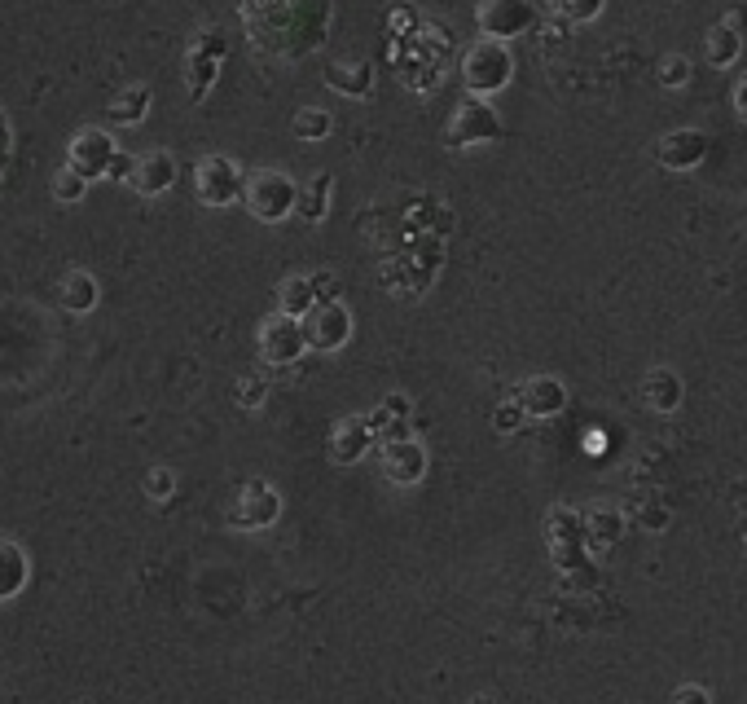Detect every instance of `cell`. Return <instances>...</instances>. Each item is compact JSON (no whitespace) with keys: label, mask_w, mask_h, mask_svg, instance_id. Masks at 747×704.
<instances>
[{"label":"cell","mask_w":747,"mask_h":704,"mask_svg":"<svg viewBox=\"0 0 747 704\" xmlns=\"http://www.w3.org/2000/svg\"><path fill=\"white\" fill-rule=\"evenodd\" d=\"M510 80H515V53L506 49L501 40H475L471 49L462 53V84L471 97H493L501 93Z\"/></svg>","instance_id":"obj_1"},{"label":"cell","mask_w":747,"mask_h":704,"mask_svg":"<svg viewBox=\"0 0 747 704\" xmlns=\"http://www.w3.org/2000/svg\"><path fill=\"white\" fill-rule=\"evenodd\" d=\"M295 194H299V185L277 168L251 172L247 185H242V203H247V212L260 225H282L286 216H295Z\"/></svg>","instance_id":"obj_2"},{"label":"cell","mask_w":747,"mask_h":704,"mask_svg":"<svg viewBox=\"0 0 747 704\" xmlns=\"http://www.w3.org/2000/svg\"><path fill=\"white\" fill-rule=\"evenodd\" d=\"M299 330H304V344L308 352H321V357H330V352H339V348H348V339H352V313H348V304H339V300H326V304H312L304 317H299Z\"/></svg>","instance_id":"obj_3"},{"label":"cell","mask_w":747,"mask_h":704,"mask_svg":"<svg viewBox=\"0 0 747 704\" xmlns=\"http://www.w3.org/2000/svg\"><path fill=\"white\" fill-rule=\"evenodd\" d=\"M242 185H247V172L229 159V154H207L198 159L194 168V194L203 207H233L242 203Z\"/></svg>","instance_id":"obj_4"},{"label":"cell","mask_w":747,"mask_h":704,"mask_svg":"<svg viewBox=\"0 0 747 704\" xmlns=\"http://www.w3.org/2000/svg\"><path fill=\"white\" fill-rule=\"evenodd\" d=\"M497 137H501L497 110L488 102H479V97L457 102L449 128H444V146L449 150H475V146H488V141H497Z\"/></svg>","instance_id":"obj_5"},{"label":"cell","mask_w":747,"mask_h":704,"mask_svg":"<svg viewBox=\"0 0 747 704\" xmlns=\"http://www.w3.org/2000/svg\"><path fill=\"white\" fill-rule=\"evenodd\" d=\"M255 348H260V361H264V366H273V370H291V366H299V357L308 352L299 322H295V317H282V313H273L269 322L260 326V335H255Z\"/></svg>","instance_id":"obj_6"},{"label":"cell","mask_w":747,"mask_h":704,"mask_svg":"<svg viewBox=\"0 0 747 704\" xmlns=\"http://www.w3.org/2000/svg\"><path fill=\"white\" fill-rule=\"evenodd\" d=\"M71 159H66V168L80 172L84 181H97V176H110L119 168V146L115 137H110L106 128H84L71 137Z\"/></svg>","instance_id":"obj_7"},{"label":"cell","mask_w":747,"mask_h":704,"mask_svg":"<svg viewBox=\"0 0 747 704\" xmlns=\"http://www.w3.org/2000/svg\"><path fill=\"white\" fill-rule=\"evenodd\" d=\"M277 515H282V493L273 489L269 480H247L233 498L229 524L233 528H247V533H260V528H273Z\"/></svg>","instance_id":"obj_8"},{"label":"cell","mask_w":747,"mask_h":704,"mask_svg":"<svg viewBox=\"0 0 747 704\" xmlns=\"http://www.w3.org/2000/svg\"><path fill=\"white\" fill-rule=\"evenodd\" d=\"M479 31H484V40H515V36H528L532 27H537V9H532V0H484L479 5Z\"/></svg>","instance_id":"obj_9"},{"label":"cell","mask_w":747,"mask_h":704,"mask_svg":"<svg viewBox=\"0 0 747 704\" xmlns=\"http://www.w3.org/2000/svg\"><path fill=\"white\" fill-rule=\"evenodd\" d=\"M378 462H383V476L400 484V489H414V484L427 480V467H431V454L418 436H405V440H383L378 445Z\"/></svg>","instance_id":"obj_10"},{"label":"cell","mask_w":747,"mask_h":704,"mask_svg":"<svg viewBox=\"0 0 747 704\" xmlns=\"http://www.w3.org/2000/svg\"><path fill=\"white\" fill-rule=\"evenodd\" d=\"M510 401L528 418H554L567 410V383L554 379V374H532V379H523L519 388L510 392Z\"/></svg>","instance_id":"obj_11"},{"label":"cell","mask_w":747,"mask_h":704,"mask_svg":"<svg viewBox=\"0 0 747 704\" xmlns=\"http://www.w3.org/2000/svg\"><path fill=\"white\" fill-rule=\"evenodd\" d=\"M655 159L668 172H690L708 159V137L699 128H673L655 141Z\"/></svg>","instance_id":"obj_12"},{"label":"cell","mask_w":747,"mask_h":704,"mask_svg":"<svg viewBox=\"0 0 747 704\" xmlns=\"http://www.w3.org/2000/svg\"><path fill=\"white\" fill-rule=\"evenodd\" d=\"M365 423H370V432H374V445L414 436V401H409L405 392H387L383 401L374 405V414H365Z\"/></svg>","instance_id":"obj_13"},{"label":"cell","mask_w":747,"mask_h":704,"mask_svg":"<svg viewBox=\"0 0 747 704\" xmlns=\"http://www.w3.org/2000/svg\"><path fill=\"white\" fill-rule=\"evenodd\" d=\"M124 181H128L141 198H159V194H167V190H172V181H176L172 154H167V150H150V154H141V159H132L128 172H124Z\"/></svg>","instance_id":"obj_14"},{"label":"cell","mask_w":747,"mask_h":704,"mask_svg":"<svg viewBox=\"0 0 747 704\" xmlns=\"http://www.w3.org/2000/svg\"><path fill=\"white\" fill-rule=\"evenodd\" d=\"M370 449H374V432H370V423H365V414H348V418L334 423V432H330V462L334 467H356Z\"/></svg>","instance_id":"obj_15"},{"label":"cell","mask_w":747,"mask_h":704,"mask_svg":"<svg viewBox=\"0 0 747 704\" xmlns=\"http://www.w3.org/2000/svg\"><path fill=\"white\" fill-rule=\"evenodd\" d=\"M220 58H225V36L220 31H203L194 40V49H189V93L194 97H203L211 88V80L220 71Z\"/></svg>","instance_id":"obj_16"},{"label":"cell","mask_w":747,"mask_h":704,"mask_svg":"<svg viewBox=\"0 0 747 704\" xmlns=\"http://www.w3.org/2000/svg\"><path fill=\"white\" fill-rule=\"evenodd\" d=\"M642 401L651 405L655 414H677V410H682V401H686L682 374L668 370V366H655V370L642 379Z\"/></svg>","instance_id":"obj_17"},{"label":"cell","mask_w":747,"mask_h":704,"mask_svg":"<svg viewBox=\"0 0 747 704\" xmlns=\"http://www.w3.org/2000/svg\"><path fill=\"white\" fill-rule=\"evenodd\" d=\"M545 537H550L554 559H563V555H576V550H585L581 511H572V506H554V511L545 515Z\"/></svg>","instance_id":"obj_18"},{"label":"cell","mask_w":747,"mask_h":704,"mask_svg":"<svg viewBox=\"0 0 747 704\" xmlns=\"http://www.w3.org/2000/svg\"><path fill=\"white\" fill-rule=\"evenodd\" d=\"M581 528H585V546L589 550H611L620 542V533H624V515L616 511V506L598 502V506H589V511L581 515Z\"/></svg>","instance_id":"obj_19"},{"label":"cell","mask_w":747,"mask_h":704,"mask_svg":"<svg viewBox=\"0 0 747 704\" xmlns=\"http://www.w3.org/2000/svg\"><path fill=\"white\" fill-rule=\"evenodd\" d=\"M330 190H334V176L330 172L308 176V181L299 185V194H295V216L308 220V225H321L326 212H330Z\"/></svg>","instance_id":"obj_20"},{"label":"cell","mask_w":747,"mask_h":704,"mask_svg":"<svg viewBox=\"0 0 747 704\" xmlns=\"http://www.w3.org/2000/svg\"><path fill=\"white\" fill-rule=\"evenodd\" d=\"M58 300L66 313H93L97 300H102V286H97V278L88 269H71L58 286Z\"/></svg>","instance_id":"obj_21"},{"label":"cell","mask_w":747,"mask_h":704,"mask_svg":"<svg viewBox=\"0 0 747 704\" xmlns=\"http://www.w3.org/2000/svg\"><path fill=\"white\" fill-rule=\"evenodd\" d=\"M27 577H31L27 550L18 542H9V537H0V599H14V594L27 586Z\"/></svg>","instance_id":"obj_22"},{"label":"cell","mask_w":747,"mask_h":704,"mask_svg":"<svg viewBox=\"0 0 747 704\" xmlns=\"http://www.w3.org/2000/svg\"><path fill=\"white\" fill-rule=\"evenodd\" d=\"M150 88L146 84H128V88H119L115 97H110V124H119V128H132V124H141L146 119V110H150Z\"/></svg>","instance_id":"obj_23"},{"label":"cell","mask_w":747,"mask_h":704,"mask_svg":"<svg viewBox=\"0 0 747 704\" xmlns=\"http://www.w3.org/2000/svg\"><path fill=\"white\" fill-rule=\"evenodd\" d=\"M312 304H317V295H312L308 273H291V278L277 286V313H282V317H295V322H299Z\"/></svg>","instance_id":"obj_24"},{"label":"cell","mask_w":747,"mask_h":704,"mask_svg":"<svg viewBox=\"0 0 747 704\" xmlns=\"http://www.w3.org/2000/svg\"><path fill=\"white\" fill-rule=\"evenodd\" d=\"M704 49H708V66H717V71H726V66L739 62L743 40H739V31H734V27H726V22H717V27H708Z\"/></svg>","instance_id":"obj_25"},{"label":"cell","mask_w":747,"mask_h":704,"mask_svg":"<svg viewBox=\"0 0 747 704\" xmlns=\"http://www.w3.org/2000/svg\"><path fill=\"white\" fill-rule=\"evenodd\" d=\"M330 88L348 97L370 93V62H330Z\"/></svg>","instance_id":"obj_26"},{"label":"cell","mask_w":747,"mask_h":704,"mask_svg":"<svg viewBox=\"0 0 747 704\" xmlns=\"http://www.w3.org/2000/svg\"><path fill=\"white\" fill-rule=\"evenodd\" d=\"M233 401H238V410H264L269 405V374L264 370H251V374H242L238 383H233Z\"/></svg>","instance_id":"obj_27"},{"label":"cell","mask_w":747,"mask_h":704,"mask_svg":"<svg viewBox=\"0 0 747 704\" xmlns=\"http://www.w3.org/2000/svg\"><path fill=\"white\" fill-rule=\"evenodd\" d=\"M295 137L299 141H321V137H330V128H334V119L326 115V110H317V106H304L295 115Z\"/></svg>","instance_id":"obj_28"},{"label":"cell","mask_w":747,"mask_h":704,"mask_svg":"<svg viewBox=\"0 0 747 704\" xmlns=\"http://www.w3.org/2000/svg\"><path fill=\"white\" fill-rule=\"evenodd\" d=\"M146 498L150 502H172V493H176V471L172 467H154V471H146Z\"/></svg>","instance_id":"obj_29"},{"label":"cell","mask_w":747,"mask_h":704,"mask_svg":"<svg viewBox=\"0 0 747 704\" xmlns=\"http://www.w3.org/2000/svg\"><path fill=\"white\" fill-rule=\"evenodd\" d=\"M84 194H88V181H84L80 172L62 168L58 176H53V198H58V203H80Z\"/></svg>","instance_id":"obj_30"},{"label":"cell","mask_w":747,"mask_h":704,"mask_svg":"<svg viewBox=\"0 0 747 704\" xmlns=\"http://www.w3.org/2000/svg\"><path fill=\"white\" fill-rule=\"evenodd\" d=\"M633 520H638L646 533H655V528H668V520H673V515H668V506L664 502H655V498H642L638 506H633Z\"/></svg>","instance_id":"obj_31"},{"label":"cell","mask_w":747,"mask_h":704,"mask_svg":"<svg viewBox=\"0 0 747 704\" xmlns=\"http://www.w3.org/2000/svg\"><path fill=\"white\" fill-rule=\"evenodd\" d=\"M554 14L563 22H589L602 14V0H554Z\"/></svg>","instance_id":"obj_32"},{"label":"cell","mask_w":747,"mask_h":704,"mask_svg":"<svg viewBox=\"0 0 747 704\" xmlns=\"http://www.w3.org/2000/svg\"><path fill=\"white\" fill-rule=\"evenodd\" d=\"M523 418H528V414H523L515 401H501L497 410H493V427H497L501 436H515L519 427H523Z\"/></svg>","instance_id":"obj_33"},{"label":"cell","mask_w":747,"mask_h":704,"mask_svg":"<svg viewBox=\"0 0 747 704\" xmlns=\"http://www.w3.org/2000/svg\"><path fill=\"white\" fill-rule=\"evenodd\" d=\"M308 282H312V295H317V304H326V300H339V278H334L330 269H321V273H308Z\"/></svg>","instance_id":"obj_34"},{"label":"cell","mask_w":747,"mask_h":704,"mask_svg":"<svg viewBox=\"0 0 747 704\" xmlns=\"http://www.w3.org/2000/svg\"><path fill=\"white\" fill-rule=\"evenodd\" d=\"M686 75H690L686 58H664V66H660V84H664V88H682Z\"/></svg>","instance_id":"obj_35"},{"label":"cell","mask_w":747,"mask_h":704,"mask_svg":"<svg viewBox=\"0 0 747 704\" xmlns=\"http://www.w3.org/2000/svg\"><path fill=\"white\" fill-rule=\"evenodd\" d=\"M673 704H712V700H708L704 687H682V691L673 696Z\"/></svg>","instance_id":"obj_36"},{"label":"cell","mask_w":747,"mask_h":704,"mask_svg":"<svg viewBox=\"0 0 747 704\" xmlns=\"http://www.w3.org/2000/svg\"><path fill=\"white\" fill-rule=\"evenodd\" d=\"M734 115H739L743 124H747V75H743L739 84H734Z\"/></svg>","instance_id":"obj_37"},{"label":"cell","mask_w":747,"mask_h":704,"mask_svg":"<svg viewBox=\"0 0 747 704\" xmlns=\"http://www.w3.org/2000/svg\"><path fill=\"white\" fill-rule=\"evenodd\" d=\"M471 704H493V700H488V696H475V700H471Z\"/></svg>","instance_id":"obj_38"},{"label":"cell","mask_w":747,"mask_h":704,"mask_svg":"<svg viewBox=\"0 0 747 704\" xmlns=\"http://www.w3.org/2000/svg\"><path fill=\"white\" fill-rule=\"evenodd\" d=\"M743 550H747V533H743Z\"/></svg>","instance_id":"obj_39"},{"label":"cell","mask_w":747,"mask_h":704,"mask_svg":"<svg viewBox=\"0 0 747 704\" xmlns=\"http://www.w3.org/2000/svg\"><path fill=\"white\" fill-rule=\"evenodd\" d=\"M550 5H554V0H550Z\"/></svg>","instance_id":"obj_40"}]
</instances>
